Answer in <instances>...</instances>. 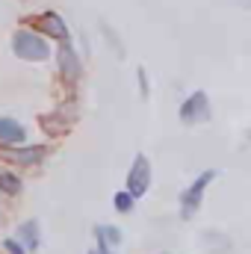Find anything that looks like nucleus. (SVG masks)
<instances>
[{"mask_svg":"<svg viewBox=\"0 0 251 254\" xmlns=\"http://www.w3.org/2000/svg\"><path fill=\"white\" fill-rule=\"evenodd\" d=\"M12 51H15V57H21V60H27V63H45V60L51 57L48 42H45L42 36L30 33V30H18V33H15Z\"/></svg>","mask_w":251,"mask_h":254,"instance_id":"1","label":"nucleus"},{"mask_svg":"<svg viewBox=\"0 0 251 254\" xmlns=\"http://www.w3.org/2000/svg\"><path fill=\"white\" fill-rule=\"evenodd\" d=\"M216 175H219L216 169H207L204 175H198V178L189 184L187 192H181V213H184L187 219L189 216H195V210H198V204H201V198H204V190L216 181Z\"/></svg>","mask_w":251,"mask_h":254,"instance_id":"2","label":"nucleus"},{"mask_svg":"<svg viewBox=\"0 0 251 254\" xmlns=\"http://www.w3.org/2000/svg\"><path fill=\"white\" fill-rule=\"evenodd\" d=\"M151 187V163H148V157L145 154H136V160H133V166H130V175H127V195L136 201V198H142L145 192Z\"/></svg>","mask_w":251,"mask_h":254,"instance_id":"3","label":"nucleus"},{"mask_svg":"<svg viewBox=\"0 0 251 254\" xmlns=\"http://www.w3.org/2000/svg\"><path fill=\"white\" fill-rule=\"evenodd\" d=\"M207 119H210V98H207V92H192L181 104V122L198 125V122H207Z\"/></svg>","mask_w":251,"mask_h":254,"instance_id":"4","label":"nucleus"},{"mask_svg":"<svg viewBox=\"0 0 251 254\" xmlns=\"http://www.w3.org/2000/svg\"><path fill=\"white\" fill-rule=\"evenodd\" d=\"M30 24H33L39 33H45V36H54V39H68V24L63 21V15H57V12L36 15V18H30Z\"/></svg>","mask_w":251,"mask_h":254,"instance_id":"5","label":"nucleus"},{"mask_svg":"<svg viewBox=\"0 0 251 254\" xmlns=\"http://www.w3.org/2000/svg\"><path fill=\"white\" fill-rule=\"evenodd\" d=\"M60 71H63V77L68 83H74L80 77V60H77V54H74L71 45H63L60 48Z\"/></svg>","mask_w":251,"mask_h":254,"instance_id":"6","label":"nucleus"},{"mask_svg":"<svg viewBox=\"0 0 251 254\" xmlns=\"http://www.w3.org/2000/svg\"><path fill=\"white\" fill-rule=\"evenodd\" d=\"M0 142H6V145L24 142V127L18 125L15 119H0Z\"/></svg>","mask_w":251,"mask_h":254,"instance_id":"7","label":"nucleus"},{"mask_svg":"<svg viewBox=\"0 0 251 254\" xmlns=\"http://www.w3.org/2000/svg\"><path fill=\"white\" fill-rule=\"evenodd\" d=\"M95 237H98V246H101V254L110 252V246H119L122 243V231L119 228H107V225H101V228H95Z\"/></svg>","mask_w":251,"mask_h":254,"instance_id":"8","label":"nucleus"},{"mask_svg":"<svg viewBox=\"0 0 251 254\" xmlns=\"http://www.w3.org/2000/svg\"><path fill=\"white\" fill-rule=\"evenodd\" d=\"M9 157L15 163H24V166H33L45 157V148H18V151H9Z\"/></svg>","mask_w":251,"mask_h":254,"instance_id":"9","label":"nucleus"},{"mask_svg":"<svg viewBox=\"0 0 251 254\" xmlns=\"http://www.w3.org/2000/svg\"><path fill=\"white\" fill-rule=\"evenodd\" d=\"M18 237L27 243V249H30V252H36V249H39V231H36V222H24V225L18 228ZM27 249H24V252H27Z\"/></svg>","mask_w":251,"mask_h":254,"instance_id":"10","label":"nucleus"},{"mask_svg":"<svg viewBox=\"0 0 251 254\" xmlns=\"http://www.w3.org/2000/svg\"><path fill=\"white\" fill-rule=\"evenodd\" d=\"M0 190L3 192H18L21 190V181H18L12 172H0Z\"/></svg>","mask_w":251,"mask_h":254,"instance_id":"11","label":"nucleus"},{"mask_svg":"<svg viewBox=\"0 0 251 254\" xmlns=\"http://www.w3.org/2000/svg\"><path fill=\"white\" fill-rule=\"evenodd\" d=\"M116 210H119V213H130V210H133V198H130L127 192H119V195H116Z\"/></svg>","mask_w":251,"mask_h":254,"instance_id":"12","label":"nucleus"},{"mask_svg":"<svg viewBox=\"0 0 251 254\" xmlns=\"http://www.w3.org/2000/svg\"><path fill=\"white\" fill-rule=\"evenodd\" d=\"M3 246H6V252H9V254H27L24 249H21V243H15V240H6Z\"/></svg>","mask_w":251,"mask_h":254,"instance_id":"13","label":"nucleus"},{"mask_svg":"<svg viewBox=\"0 0 251 254\" xmlns=\"http://www.w3.org/2000/svg\"><path fill=\"white\" fill-rule=\"evenodd\" d=\"M139 86H142V95H148V80H145V68H139Z\"/></svg>","mask_w":251,"mask_h":254,"instance_id":"14","label":"nucleus"},{"mask_svg":"<svg viewBox=\"0 0 251 254\" xmlns=\"http://www.w3.org/2000/svg\"><path fill=\"white\" fill-rule=\"evenodd\" d=\"M92 254H98V252H92Z\"/></svg>","mask_w":251,"mask_h":254,"instance_id":"15","label":"nucleus"},{"mask_svg":"<svg viewBox=\"0 0 251 254\" xmlns=\"http://www.w3.org/2000/svg\"><path fill=\"white\" fill-rule=\"evenodd\" d=\"M107 254H110V252H107Z\"/></svg>","mask_w":251,"mask_h":254,"instance_id":"16","label":"nucleus"}]
</instances>
